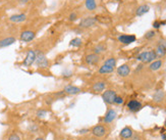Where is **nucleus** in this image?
I'll return each mask as SVG.
<instances>
[{"mask_svg":"<svg viewBox=\"0 0 166 140\" xmlns=\"http://www.w3.org/2000/svg\"><path fill=\"white\" fill-rule=\"evenodd\" d=\"M165 128H166V122H165Z\"/></svg>","mask_w":166,"mask_h":140,"instance_id":"38","label":"nucleus"},{"mask_svg":"<svg viewBox=\"0 0 166 140\" xmlns=\"http://www.w3.org/2000/svg\"><path fill=\"white\" fill-rule=\"evenodd\" d=\"M29 1L30 0H20V2L22 3V4H26V3H28Z\"/></svg>","mask_w":166,"mask_h":140,"instance_id":"35","label":"nucleus"},{"mask_svg":"<svg viewBox=\"0 0 166 140\" xmlns=\"http://www.w3.org/2000/svg\"><path fill=\"white\" fill-rule=\"evenodd\" d=\"M165 97V93L163 90H157L156 92H155V94L153 95V100L155 101V102H161L162 100L164 99Z\"/></svg>","mask_w":166,"mask_h":140,"instance_id":"19","label":"nucleus"},{"mask_svg":"<svg viewBox=\"0 0 166 140\" xmlns=\"http://www.w3.org/2000/svg\"><path fill=\"white\" fill-rule=\"evenodd\" d=\"M162 24H165V22H164V23H160V22H158V20H156V22H154L153 27L155 28V29H159V28H160V26L162 25Z\"/></svg>","mask_w":166,"mask_h":140,"instance_id":"31","label":"nucleus"},{"mask_svg":"<svg viewBox=\"0 0 166 140\" xmlns=\"http://www.w3.org/2000/svg\"><path fill=\"white\" fill-rule=\"evenodd\" d=\"M155 58H157V56L154 50L142 52V53H140L137 57L138 61H140L142 62H152L155 61Z\"/></svg>","mask_w":166,"mask_h":140,"instance_id":"2","label":"nucleus"},{"mask_svg":"<svg viewBox=\"0 0 166 140\" xmlns=\"http://www.w3.org/2000/svg\"><path fill=\"white\" fill-rule=\"evenodd\" d=\"M92 134L96 137H103V136L106 134V129L104 126L102 125H98V126H95V127L92 129Z\"/></svg>","mask_w":166,"mask_h":140,"instance_id":"8","label":"nucleus"},{"mask_svg":"<svg viewBox=\"0 0 166 140\" xmlns=\"http://www.w3.org/2000/svg\"><path fill=\"white\" fill-rule=\"evenodd\" d=\"M69 45L72 47H80L82 45V40L80 38H73V39L69 42Z\"/></svg>","mask_w":166,"mask_h":140,"instance_id":"24","label":"nucleus"},{"mask_svg":"<svg viewBox=\"0 0 166 140\" xmlns=\"http://www.w3.org/2000/svg\"><path fill=\"white\" fill-rule=\"evenodd\" d=\"M85 5H86V8L88 10H95L97 7V3H96V0H86L85 1Z\"/></svg>","mask_w":166,"mask_h":140,"instance_id":"21","label":"nucleus"},{"mask_svg":"<svg viewBox=\"0 0 166 140\" xmlns=\"http://www.w3.org/2000/svg\"><path fill=\"white\" fill-rule=\"evenodd\" d=\"M116 93L115 91L113 90H106L103 92V94H102V98H103L104 102L107 103V104H112L114 103V100L116 98Z\"/></svg>","mask_w":166,"mask_h":140,"instance_id":"4","label":"nucleus"},{"mask_svg":"<svg viewBox=\"0 0 166 140\" xmlns=\"http://www.w3.org/2000/svg\"><path fill=\"white\" fill-rule=\"evenodd\" d=\"M162 138H163L164 140H166V134H164V135H162Z\"/></svg>","mask_w":166,"mask_h":140,"instance_id":"37","label":"nucleus"},{"mask_svg":"<svg viewBox=\"0 0 166 140\" xmlns=\"http://www.w3.org/2000/svg\"><path fill=\"white\" fill-rule=\"evenodd\" d=\"M155 35H156L155 31H149V32H147V34L145 35V38L146 39H152V38L155 37Z\"/></svg>","mask_w":166,"mask_h":140,"instance_id":"26","label":"nucleus"},{"mask_svg":"<svg viewBox=\"0 0 166 140\" xmlns=\"http://www.w3.org/2000/svg\"><path fill=\"white\" fill-rule=\"evenodd\" d=\"M160 45H162L165 49H166V40H162V41H160Z\"/></svg>","mask_w":166,"mask_h":140,"instance_id":"33","label":"nucleus"},{"mask_svg":"<svg viewBox=\"0 0 166 140\" xmlns=\"http://www.w3.org/2000/svg\"><path fill=\"white\" fill-rule=\"evenodd\" d=\"M16 41V39L15 37H6V38H3V39L0 40V48H4V47H7L12 45Z\"/></svg>","mask_w":166,"mask_h":140,"instance_id":"12","label":"nucleus"},{"mask_svg":"<svg viewBox=\"0 0 166 140\" xmlns=\"http://www.w3.org/2000/svg\"><path fill=\"white\" fill-rule=\"evenodd\" d=\"M136 39L137 38L135 35H121V36L118 37V41L123 44H130L135 42Z\"/></svg>","mask_w":166,"mask_h":140,"instance_id":"9","label":"nucleus"},{"mask_svg":"<svg viewBox=\"0 0 166 140\" xmlns=\"http://www.w3.org/2000/svg\"><path fill=\"white\" fill-rule=\"evenodd\" d=\"M46 115H47V111H43V110H40V111H37V117L38 118H45Z\"/></svg>","mask_w":166,"mask_h":140,"instance_id":"28","label":"nucleus"},{"mask_svg":"<svg viewBox=\"0 0 166 140\" xmlns=\"http://www.w3.org/2000/svg\"><path fill=\"white\" fill-rule=\"evenodd\" d=\"M88 131H89L88 129H83V130H80L79 133H80V134H84V133H87Z\"/></svg>","mask_w":166,"mask_h":140,"instance_id":"34","label":"nucleus"},{"mask_svg":"<svg viewBox=\"0 0 166 140\" xmlns=\"http://www.w3.org/2000/svg\"><path fill=\"white\" fill-rule=\"evenodd\" d=\"M162 66V61H152L150 65H149V69L151 70V71H158L159 69H160Z\"/></svg>","mask_w":166,"mask_h":140,"instance_id":"22","label":"nucleus"},{"mask_svg":"<svg viewBox=\"0 0 166 140\" xmlns=\"http://www.w3.org/2000/svg\"><path fill=\"white\" fill-rule=\"evenodd\" d=\"M94 53L95 54H99V53H101V52H103L105 50V45L103 44H98L96 45V46L94 47Z\"/></svg>","mask_w":166,"mask_h":140,"instance_id":"25","label":"nucleus"},{"mask_svg":"<svg viewBox=\"0 0 166 140\" xmlns=\"http://www.w3.org/2000/svg\"><path fill=\"white\" fill-rule=\"evenodd\" d=\"M128 107H129V110L132 111H138L142 108V104L138 100H130L128 103Z\"/></svg>","mask_w":166,"mask_h":140,"instance_id":"15","label":"nucleus"},{"mask_svg":"<svg viewBox=\"0 0 166 140\" xmlns=\"http://www.w3.org/2000/svg\"><path fill=\"white\" fill-rule=\"evenodd\" d=\"M35 62H36L38 68H40V69H46V68H48V65H49V61L47 57H46V55L41 51L36 52V61H35Z\"/></svg>","mask_w":166,"mask_h":140,"instance_id":"3","label":"nucleus"},{"mask_svg":"<svg viewBox=\"0 0 166 140\" xmlns=\"http://www.w3.org/2000/svg\"><path fill=\"white\" fill-rule=\"evenodd\" d=\"M35 36H36V34H35L34 31L27 30V31H24V32L20 33V38L23 42H31L32 40L35 39Z\"/></svg>","mask_w":166,"mask_h":140,"instance_id":"6","label":"nucleus"},{"mask_svg":"<svg viewBox=\"0 0 166 140\" xmlns=\"http://www.w3.org/2000/svg\"><path fill=\"white\" fill-rule=\"evenodd\" d=\"M35 140H44L43 138H42V137H38V138H36V139H35Z\"/></svg>","mask_w":166,"mask_h":140,"instance_id":"36","label":"nucleus"},{"mask_svg":"<svg viewBox=\"0 0 166 140\" xmlns=\"http://www.w3.org/2000/svg\"><path fill=\"white\" fill-rule=\"evenodd\" d=\"M63 91H64L66 94H69V95H76V94L81 92V89L77 86H75V85H68V86L64 87Z\"/></svg>","mask_w":166,"mask_h":140,"instance_id":"11","label":"nucleus"},{"mask_svg":"<svg viewBox=\"0 0 166 140\" xmlns=\"http://www.w3.org/2000/svg\"><path fill=\"white\" fill-rule=\"evenodd\" d=\"M76 17H77V15L76 12H72L69 15V16H68V20H70V22H73V20H76Z\"/></svg>","mask_w":166,"mask_h":140,"instance_id":"29","label":"nucleus"},{"mask_svg":"<svg viewBox=\"0 0 166 140\" xmlns=\"http://www.w3.org/2000/svg\"><path fill=\"white\" fill-rule=\"evenodd\" d=\"M116 115H117V114H116V111L114 110H109L104 118V122L105 123H111V122H113L115 120Z\"/></svg>","mask_w":166,"mask_h":140,"instance_id":"16","label":"nucleus"},{"mask_svg":"<svg viewBox=\"0 0 166 140\" xmlns=\"http://www.w3.org/2000/svg\"><path fill=\"white\" fill-rule=\"evenodd\" d=\"M8 140H22V139H20L19 134H16V133H11V134L9 135Z\"/></svg>","mask_w":166,"mask_h":140,"instance_id":"27","label":"nucleus"},{"mask_svg":"<svg viewBox=\"0 0 166 140\" xmlns=\"http://www.w3.org/2000/svg\"><path fill=\"white\" fill-rule=\"evenodd\" d=\"M27 20V16L24 13H16L9 17V20L12 23H23Z\"/></svg>","mask_w":166,"mask_h":140,"instance_id":"13","label":"nucleus"},{"mask_svg":"<svg viewBox=\"0 0 166 140\" xmlns=\"http://www.w3.org/2000/svg\"><path fill=\"white\" fill-rule=\"evenodd\" d=\"M97 24V19L96 17H86V19H84L81 20L80 23V27L81 28H91L95 26Z\"/></svg>","mask_w":166,"mask_h":140,"instance_id":"7","label":"nucleus"},{"mask_svg":"<svg viewBox=\"0 0 166 140\" xmlns=\"http://www.w3.org/2000/svg\"><path fill=\"white\" fill-rule=\"evenodd\" d=\"M129 139L130 140H140V136L139 135H133Z\"/></svg>","mask_w":166,"mask_h":140,"instance_id":"32","label":"nucleus"},{"mask_svg":"<svg viewBox=\"0 0 166 140\" xmlns=\"http://www.w3.org/2000/svg\"><path fill=\"white\" fill-rule=\"evenodd\" d=\"M35 61H36V52L31 49L27 52L26 58H24V65L31 66L35 62Z\"/></svg>","mask_w":166,"mask_h":140,"instance_id":"5","label":"nucleus"},{"mask_svg":"<svg viewBox=\"0 0 166 140\" xmlns=\"http://www.w3.org/2000/svg\"><path fill=\"white\" fill-rule=\"evenodd\" d=\"M114 103H116V104H122V103H123L122 97H120V96H116V98H115V100H114Z\"/></svg>","mask_w":166,"mask_h":140,"instance_id":"30","label":"nucleus"},{"mask_svg":"<svg viewBox=\"0 0 166 140\" xmlns=\"http://www.w3.org/2000/svg\"><path fill=\"white\" fill-rule=\"evenodd\" d=\"M116 65V61L114 57L108 58L107 61L104 62V65L99 69V73L100 74H110L114 71V68Z\"/></svg>","mask_w":166,"mask_h":140,"instance_id":"1","label":"nucleus"},{"mask_svg":"<svg viewBox=\"0 0 166 140\" xmlns=\"http://www.w3.org/2000/svg\"><path fill=\"white\" fill-rule=\"evenodd\" d=\"M130 73V68L128 65H122L117 69V74L120 77H128Z\"/></svg>","mask_w":166,"mask_h":140,"instance_id":"14","label":"nucleus"},{"mask_svg":"<svg viewBox=\"0 0 166 140\" xmlns=\"http://www.w3.org/2000/svg\"><path fill=\"white\" fill-rule=\"evenodd\" d=\"M106 88V83L103 82V81H99V82H96L92 87V89H93L95 92H102V91H104Z\"/></svg>","mask_w":166,"mask_h":140,"instance_id":"17","label":"nucleus"},{"mask_svg":"<svg viewBox=\"0 0 166 140\" xmlns=\"http://www.w3.org/2000/svg\"><path fill=\"white\" fill-rule=\"evenodd\" d=\"M99 61H100V57H99L98 54L91 53V54H88L86 56V62L88 65H97L99 62Z\"/></svg>","mask_w":166,"mask_h":140,"instance_id":"10","label":"nucleus"},{"mask_svg":"<svg viewBox=\"0 0 166 140\" xmlns=\"http://www.w3.org/2000/svg\"><path fill=\"white\" fill-rule=\"evenodd\" d=\"M133 135V130L129 127L123 128L122 130L120 131V137L123 138V139H129Z\"/></svg>","mask_w":166,"mask_h":140,"instance_id":"18","label":"nucleus"},{"mask_svg":"<svg viewBox=\"0 0 166 140\" xmlns=\"http://www.w3.org/2000/svg\"><path fill=\"white\" fill-rule=\"evenodd\" d=\"M149 9H150L149 5L143 4V5H141V6H139V7L137 8V10H136V15H137L138 16H142L145 15V13H147L148 11H149Z\"/></svg>","mask_w":166,"mask_h":140,"instance_id":"20","label":"nucleus"},{"mask_svg":"<svg viewBox=\"0 0 166 140\" xmlns=\"http://www.w3.org/2000/svg\"><path fill=\"white\" fill-rule=\"evenodd\" d=\"M155 51V53H156V56L158 57H162V56H164V55L166 54V49L165 48L162 46V45L159 44L158 46L156 47V49L154 50Z\"/></svg>","mask_w":166,"mask_h":140,"instance_id":"23","label":"nucleus"}]
</instances>
